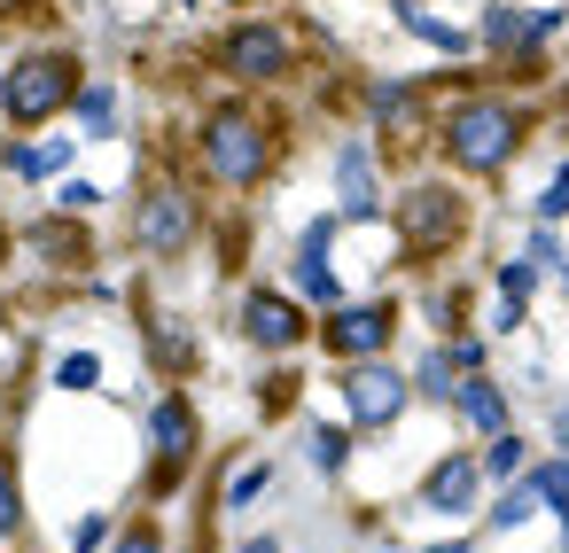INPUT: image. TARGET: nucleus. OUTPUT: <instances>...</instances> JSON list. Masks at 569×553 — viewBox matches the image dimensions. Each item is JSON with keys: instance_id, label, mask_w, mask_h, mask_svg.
<instances>
[{"instance_id": "f257e3e1", "label": "nucleus", "mask_w": 569, "mask_h": 553, "mask_svg": "<svg viewBox=\"0 0 569 553\" xmlns=\"http://www.w3.org/2000/svg\"><path fill=\"white\" fill-rule=\"evenodd\" d=\"M196 164H203L211 188L250 195V188L281 164V125H273L258 102H211L203 125H196Z\"/></svg>"}, {"instance_id": "f03ea898", "label": "nucleus", "mask_w": 569, "mask_h": 553, "mask_svg": "<svg viewBox=\"0 0 569 553\" xmlns=\"http://www.w3.org/2000/svg\"><path fill=\"white\" fill-rule=\"evenodd\" d=\"M437 149H445L452 172L491 180V172H507L515 149H522V110H515L507 94H468V102H452V118L437 125Z\"/></svg>"}, {"instance_id": "7ed1b4c3", "label": "nucleus", "mask_w": 569, "mask_h": 553, "mask_svg": "<svg viewBox=\"0 0 569 553\" xmlns=\"http://www.w3.org/2000/svg\"><path fill=\"white\" fill-rule=\"evenodd\" d=\"M87 87V63L71 48H24L9 63V87H0V118H9L17 133H40L71 110V94Z\"/></svg>"}, {"instance_id": "20e7f679", "label": "nucleus", "mask_w": 569, "mask_h": 553, "mask_svg": "<svg viewBox=\"0 0 569 553\" xmlns=\"http://www.w3.org/2000/svg\"><path fill=\"white\" fill-rule=\"evenodd\" d=\"M196 234H203V203L188 195V180H172V172L141 180V195H133V250L149 265H180L196 250Z\"/></svg>"}, {"instance_id": "39448f33", "label": "nucleus", "mask_w": 569, "mask_h": 553, "mask_svg": "<svg viewBox=\"0 0 569 553\" xmlns=\"http://www.w3.org/2000/svg\"><path fill=\"white\" fill-rule=\"evenodd\" d=\"M196 452H203V421H196V405L180 390H164L149 405V499H172L180 475L196 467Z\"/></svg>"}, {"instance_id": "423d86ee", "label": "nucleus", "mask_w": 569, "mask_h": 553, "mask_svg": "<svg viewBox=\"0 0 569 553\" xmlns=\"http://www.w3.org/2000/svg\"><path fill=\"white\" fill-rule=\"evenodd\" d=\"M211 63H219L234 87H281V79L297 71V40H289L281 24H266V17H242V24L211 48Z\"/></svg>"}, {"instance_id": "0eeeda50", "label": "nucleus", "mask_w": 569, "mask_h": 553, "mask_svg": "<svg viewBox=\"0 0 569 553\" xmlns=\"http://www.w3.org/2000/svg\"><path fill=\"white\" fill-rule=\"evenodd\" d=\"M460 227H468V203H460L445 180H421V188H406V195H398V242H406L413 258L452 250V242H460Z\"/></svg>"}, {"instance_id": "6e6552de", "label": "nucleus", "mask_w": 569, "mask_h": 553, "mask_svg": "<svg viewBox=\"0 0 569 553\" xmlns=\"http://www.w3.org/2000/svg\"><path fill=\"white\" fill-rule=\"evenodd\" d=\"M390 335H398V304H328V320H320L328 359H375V351H390Z\"/></svg>"}, {"instance_id": "1a4fd4ad", "label": "nucleus", "mask_w": 569, "mask_h": 553, "mask_svg": "<svg viewBox=\"0 0 569 553\" xmlns=\"http://www.w3.org/2000/svg\"><path fill=\"white\" fill-rule=\"evenodd\" d=\"M406 398H413V382H406L398 366H375V359H359L351 382H343V405H351L359 429H390V421L406 413Z\"/></svg>"}, {"instance_id": "9d476101", "label": "nucleus", "mask_w": 569, "mask_h": 553, "mask_svg": "<svg viewBox=\"0 0 569 553\" xmlns=\"http://www.w3.org/2000/svg\"><path fill=\"white\" fill-rule=\"evenodd\" d=\"M24 250H32L48 273H87V265H94V234H87L71 211H48V219H32V227H24Z\"/></svg>"}, {"instance_id": "9b49d317", "label": "nucleus", "mask_w": 569, "mask_h": 553, "mask_svg": "<svg viewBox=\"0 0 569 553\" xmlns=\"http://www.w3.org/2000/svg\"><path fill=\"white\" fill-rule=\"evenodd\" d=\"M242 335H250L258 351H297V343H305V312H297L281 289H250V296H242Z\"/></svg>"}, {"instance_id": "f8f14e48", "label": "nucleus", "mask_w": 569, "mask_h": 553, "mask_svg": "<svg viewBox=\"0 0 569 553\" xmlns=\"http://www.w3.org/2000/svg\"><path fill=\"white\" fill-rule=\"evenodd\" d=\"M71 157H79V133H48V141H9V149H0L9 180H24V188L63 180V172H71Z\"/></svg>"}, {"instance_id": "ddd939ff", "label": "nucleus", "mask_w": 569, "mask_h": 553, "mask_svg": "<svg viewBox=\"0 0 569 553\" xmlns=\"http://www.w3.org/2000/svg\"><path fill=\"white\" fill-rule=\"evenodd\" d=\"M63 118H79V141H118V87L110 79H87Z\"/></svg>"}, {"instance_id": "4468645a", "label": "nucleus", "mask_w": 569, "mask_h": 553, "mask_svg": "<svg viewBox=\"0 0 569 553\" xmlns=\"http://www.w3.org/2000/svg\"><path fill=\"white\" fill-rule=\"evenodd\" d=\"M336 195H343V219H375V164L359 141L336 149Z\"/></svg>"}, {"instance_id": "2eb2a0df", "label": "nucleus", "mask_w": 569, "mask_h": 553, "mask_svg": "<svg viewBox=\"0 0 569 553\" xmlns=\"http://www.w3.org/2000/svg\"><path fill=\"white\" fill-rule=\"evenodd\" d=\"M445 405H460V421H476V429H507V390L491 374H460Z\"/></svg>"}, {"instance_id": "dca6fc26", "label": "nucleus", "mask_w": 569, "mask_h": 553, "mask_svg": "<svg viewBox=\"0 0 569 553\" xmlns=\"http://www.w3.org/2000/svg\"><path fill=\"white\" fill-rule=\"evenodd\" d=\"M530 40H538V9H515V0H491V9H483V48L491 56H515Z\"/></svg>"}, {"instance_id": "f3484780", "label": "nucleus", "mask_w": 569, "mask_h": 553, "mask_svg": "<svg viewBox=\"0 0 569 553\" xmlns=\"http://www.w3.org/2000/svg\"><path fill=\"white\" fill-rule=\"evenodd\" d=\"M476 475H483L476 460H437V467H429V483H421V506H445V514H452V506H468V499H476Z\"/></svg>"}, {"instance_id": "a211bd4d", "label": "nucleus", "mask_w": 569, "mask_h": 553, "mask_svg": "<svg viewBox=\"0 0 569 553\" xmlns=\"http://www.w3.org/2000/svg\"><path fill=\"white\" fill-rule=\"evenodd\" d=\"M17 537H24V475L0 452V545H17Z\"/></svg>"}, {"instance_id": "6ab92c4d", "label": "nucleus", "mask_w": 569, "mask_h": 553, "mask_svg": "<svg viewBox=\"0 0 569 553\" xmlns=\"http://www.w3.org/2000/svg\"><path fill=\"white\" fill-rule=\"evenodd\" d=\"M398 24H406L413 40H429L437 56H468V32H460V24H437V17H421V9H398Z\"/></svg>"}, {"instance_id": "aec40b11", "label": "nucleus", "mask_w": 569, "mask_h": 553, "mask_svg": "<svg viewBox=\"0 0 569 553\" xmlns=\"http://www.w3.org/2000/svg\"><path fill=\"white\" fill-rule=\"evenodd\" d=\"M56 390H71V398L102 390V359H94V351H63V359H56Z\"/></svg>"}, {"instance_id": "412c9836", "label": "nucleus", "mask_w": 569, "mask_h": 553, "mask_svg": "<svg viewBox=\"0 0 569 553\" xmlns=\"http://www.w3.org/2000/svg\"><path fill=\"white\" fill-rule=\"evenodd\" d=\"M367 110H375L382 125H406V118H413V87H398V79H382V87H367Z\"/></svg>"}, {"instance_id": "4be33fe9", "label": "nucleus", "mask_w": 569, "mask_h": 553, "mask_svg": "<svg viewBox=\"0 0 569 553\" xmlns=\"http://www.w3.org/2000/svg\"><path fill=\"white\" fill-rule=\"evenodd\" d=\"M476 467H483V475H522V436H515V429H491V452H483Z\"/></svg>"}, {"instance_id": "5701e85b", "label": "nucleus", "mask_w": 569, "mask_h": 553, "mask_svg": "<svg viewBox=\"0 0 569 553\" xmlns=\"http://www.w3.org/2000/svg\"><path fill=\"white\" fill-rule=\"evenodd\" d=\"M102 553H164V530L141 514V522H126V530H110V545Z\"/></svg>"}, {"instance_id": "b1692460", "label": "nucleus", "mask_w": 569, "mask_h": 553, "mask_svg": "<svg viewBox=\"0 0 569 553\" xmlns=\"http://www.w3.org/2000/svg\"><path fill=\"white\" fill-rule=\"evenodd\" d=\"M94 203H102V188H94V180H79V172H63V180H56V211H71V219H87Z\"/></svg>"}, {"instance_id": "393cba45", "label": "nucleus", "mask_w": 569, "mask_h": 553, "mask_svg": "<svg viewBox=\"0 0 569 553\" xmlns=\"http://www.w3.org/2000/svg\"><path fill=\"white\" fill-rule=\"evenodd\" d=\"M343 460H351V429H312V467H328V475H336Z\"/></svg>"}, {"instance_id": "a878e982", "label": "nucleus", "mask_w": 569, "mask_h": 553, "mask_svg": "<svg viewBox=\"0 0 569 553\" xmlns=\"http://www.w3.org/2000/svg\"><path fill=\"white\" fill-rule=\"evenodd\" d=\"M266 483H273V460H250V467H234V483H227V506H250Z\"/></svg>"}, {"instance_id": "bb28decb", "label": "nucleus", "mask_w": 569, "mask_h": 553, "mask_svg": "<svg viewBox=\"0 0 569 553\" xmlns=\"http://www.w3.org/2000/svg\"><path fill=\"white\" fill-rule=\"evenodd\" d=\"M530 499H538V491H530L522 475H507V491H499V506H491V522H499V530H507V522H530Z\"/></svg>"}, {"instance_id": "cd10ccee", "label": "nucleus", "mask_w": 569, "mask_h": 553, "mask_svg": "<svg viewBox=\"0 0 569 553\" xmlns=\"http://www.w3.org/2000/svg\"><path fill=\"white\" fill-rule=\"evenodd\" d=\"M110 530H118L110 514H79V522H71V553H102V545H110Z\"/></svg>"}, {"instance_id": "c85d7f7f", "label": "nucleus", "mask_w": 569, "mask_h": 553, "mask_svg": "<svg viewBox=\"0 0 569 553\" xmlns=\"http://www.w3.org/2000/svg\"><path fill=\"white\" fill-rule=\"evenodd\" d=\"M413 390H421V398H452V359H445V351H429V359H421V382H413Z\"/></svg>"}, {"instance_id": "c756f323", "label": "nucleus", "mask_w": 569, "mask_h": 553, "mask_svg": "<svg viewBox=\"0 0 569 553\" xmlns=\"http://www.w3.org/2000/svg\"><path fill=\"white\" fill-rule=\"evenodd\" d=\"M522 483H530L538 499H553V491H569V460H546V467H530Z\"/></svg>"}, {"instance_id": "7c9ffc66", "label": "nucleus", "mask_w": 569, "mask_h": 553, "mask_svg": "<svg viewBox=\"0 0 569 553\" xmlns=\"http://www.w3.org/2000/svg\"><path fill=\"white\" fill-rule=\"evenodd\" d=\"M530 281H538V265L522 258V265H499V289H507V304H522L530 296Z\"/></svg>"}, {"instance_id": "2f4dec72", "label": "nucleus", "mask_w": 569, "mask_h": 553, "mask_svg": "<svg viewBox=\"0 0 569 553\" xmlns=\"http://www.w3.org/2000/svg\"><path fill=\"white\" fill-rule=\"evenodd\" d=\"M258 405H266V413H289V405H297V374H273V382L258 390Z\"/></svg>"}, {"instance_id": "473e14b6", "label": "nucleus", "mask_w": 569, "mask_h": 553, "mask_svg": "<svg viewBox=\"0 0 569 553\" xmlns=\"http://www.w3.org/2000/svg\"><path fill=\"white\" fill-rule=\"evenodd\" d=\"M561 211H569V164H561V172H553V188L538 195V219H546V227H553Z\"/></svg>"}, {"instance_id": "72a5a7b5", "label": "nucleus", "mask_w": 569, "mask_h": 553, "mask_svg": "<svg viewBox=\"0 0 569 553\" xmlns=\"http://www.w3.org/2000/svg\"><path fill=\"white\" fill-rule=\"evenodd\" d=\"M445 359H452L460 374H476V359H483V343H476V335H452V343H445Z\"/></svg>"}, {"instance_id": "f704fd0d", "label": "nucleus", "mask_w": 569, "mask_h": 553, "mask_svg": "<svg viewBox=\"0 0 569 553\" xmlns=\"http://www.w3.org/2000/svg\"><path fill=\"white\" fill-rule=\"evenodd\" d=\"M9 258H17V227H9V211H0V273H9Z\"/></svg>"}, {"instance_id": "c9c22d12", "label": "nucleus", "mask_w": 569, "mask_h": 553, "mask_svg": "<svg viewBox=\"0 0 569 553\" xmlns=\"http://www.w3.org/2000/svg\"><path fill=\"white\" fill-rule=\"evenodd\" d=\"M546 506H553V514H561V537H569V491H553V499H546Z\"/></svg>"}, {"instance_id": "e433bc0d", "label": "nucleus", "mask_w": 569, "mask_h": 553, "mask_svg": "<svg viewBox=\"0 0 569 553\" xmlns=\"http://www.w3.org/2000/svg\"><path fill=\"white\" fill-rule=\"evenodd\" d=\"M242 553H281V537H250V545H242Z\"/></svg>"}, {"instance_id": "4c0bfd02", "label": "nucleus", "mask_w": 569, "mask_h": 553, "mask_svg": "<svg viewBox=\"0 0 569 553\" xmlns=\"http://www.w3.org/2000/svg\"><path fill=\"white\" fill-rule=\"evenodd\" d=\"M0 87H9V63H0Z\"/></svg>"}, {"instance_id": "58836bf2", "label": "nucleus", "mask_w": 569, "mask_h": 553, "mask_svg": "<svg viewBox=\"0 0 569 553\" xmlns=\"http://www.w3.org/2000/svg\"><path fill=\"white\" fill-rule=\"evenodd\" d=\"M180 9H196V0H180Z\"/></svg>"}, {"instance_id": "ea45409f", "label": "nucleus", "mask_w": 569, "mask_h": 553, "mask_svg": "<svg viewBox=\"0 0 569 553\" xmlns=\"http://www.w3.org/2000/svg\"><path fill=\"white\" fill-rule=\"evenodd\" d=\"M234 9H250V0H234Z\"/></svg>"}]
</instances>
